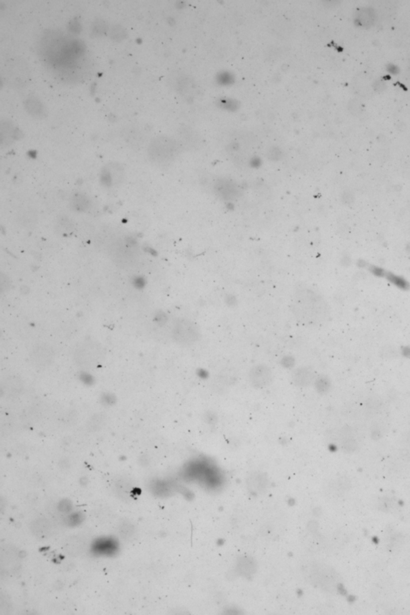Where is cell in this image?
Segmentation results:
<instances>
[{
    "label": "cell",
    "mask_w": 410,
    "mask_h": 615,
    "mask_svg": "<svg viewBox=\"0 0 410 615\" xmlns=\"http://www.w3.org/2000/svg\"><path fill=\"white\" fill-rule=\"evenodd\" d=\"M294 379L298 385H307L313 380V373L307 369H298L296 371Z\"/></svg>",
    "instance_id": "30bf717a"
},
{
    "label": "cell",
    "mask_w": 410,
    "mask_h": 615,
    "mask_svg": "<svg viewBox=\"0 0 410 615\" xmlns=\"http://www.w3.org/2000/svg\"><path fill=\"white\" fill-rule=\"evenodd\" d=\"M173 338L179 345L190 346L200 339V330L192 322L187 320H181L175 326Z\"/></svg>",
    "instance_id": "277c9868"
},
{
    "label": "cell",
    "mask_w": 410,
    "mask_h": 615,
    "mask_svg": "<svg viewBox=\"0 0 410 615\" xmlns=\"http://www.w3.org/2000/svg\"><path fill=\"white\" fill-rule=\"evenodd\" d=\"M70 205L74 210L83 213L89 209L91 203L87 196L80 193H76L72 195V197L70 199Z\"/></svg>",
    "instance_id": "ba28073f"
},
{
    "label": "cell",
    "mask_w": 410,
    "mask_h": 615,
    "mask_svg": "<svg viewBox=\"0 0 410 615\" xmlns=\"http://www.w3.org/2000/svg\"><path fill=\"white\" fill-rule=\"evenodd\" d=\"M30 69L26 60L19 56L10 58L4 63L2 78L11 88H23L31 81Z\"/></svg>",
    "instance_id": "7a4b0ae2"
},
{
    "label": "cell",
    "mask_w": 410,
    "mask_h": 615,
    "mask_svg": "<svg viewBox=\"0 0 410 615\" xmlns=\"http://www.w3.org/2000/svg\"><path fill=\"white\" fill-rule=\"evenodd\" d=\"M39 53L46 64L66 73L77 71V65L83 64V44L60 31L44 32L39 44Z\"/></svg>",
    "instance_id": "6da1fadb"
},
{
    "label": "cell",
    "mask_w": 410,
    "mask_h": 615,
    "mask_svg": "<svg viewBox=\"0 0 410 615\" xmlns=\"http://www.w3.org/2000/svg\"><path fill=\"white\" fill-rule=\"evenodd\" d=\"M0 130H1V141L2 144L6 143H12L13 141L19 139V135H20V131L18 128L15 126L14 123L9 119H5L1 120V125H0Z\"/></svg>",
    "instance_id": "8992f818"
},
{
    "label": "cell",
    "mask_w": 410,
    "mask_h": 615,
    "mask_svg": "<svg viewBox=\"0 0 410 615\" xmlns=\"http://www.w3.org/2000/svg\"><path fill=\"white\" fill-rule=\"evenodd\" d=\"M249 380L252 386L255 388H265L268 386L272 381V373L271 369L266 365H256L250 371Z\"/></svg>",
    "instance_id": "5b68a950"
},
{
    "label": "cell",
    "mask_w": 410,
    "mask_h": 615,
    "mask_svg": "<svg viewBox=\"0 0 410 615\" xmlns=\"http://www.w3.org/2000/svg\"><path fill=\"white\" fill-rule=\"evenodd\" d=\"M391 281L394 283L396 286H398L399 288H406L408 287L406 282L403 280L402 278L397 277V276H392V279L390 278Z\"/></svg>",
    "instance_id": "4fadbf2b"
},
{
    "label": "cell",
    "mask_w": 410,
    "mask_h": 615,
    "mask_svg": "<svg viewBox=\"0 0 410 615\" xmlns=\"http://www.w3.org/2000/svg\"><path fill=\"white\" fill-rule=\"evenodd\" d=\"M27 111L36 118H44L47 115V110L44 104L36 96L31 95L24 101Z\"/></svg>",
    "instance_id": "52a82bcc"
},
{
    "label": "cell",
    "mask_w": 410,
    "mask_h": 615,
    "mask_svg": "<svg viewBox=\"0 0 410 615\" xmlns=\"http://www.w3.org/2000/svg\"><path fill=\"white\" fill-rule=\"evenodd\" d=\"M111 32H112V33H115V32H116V34L111 36V38H112L113 40H117V39L123 40V34H125V32H123V29H122V28H119V27L118 26H115L112 28V29H111Z\"/></svg>",
    "instance_id": "7c38bea8"
},
{
    "label": "cell",
    "mask_w": 410,
    "mask_h": 615,
    "mask_svg": "<svg viewBox=\"0 0 410 615\" xmlns=\"http://www.w3.org/2000/svg\"><path fill=\"white\" fill-rule=\"evenodd\" d=\"M116 545L111 540H100L95 545V550L96 553L102 554H109L111 552L115 551Z\"/></svg>",
    "instance_id": "9c48e42d"
},
{
    "label": "cell",
    "mask_w": 410,
    "mask_h": 615,
    "mask_svg": "<svg viewBox=\"0 0 410 615\" xmlns=\"http://www.w3.org/2000/svg\"><path fill=\"white\" fill-rule=\"evenodd\" d=\"M134 532H135L134 527H133L132 525L130 524L128 522V523H126V524L121 526L120 532L119 533H120L121 536H123L124 538H127L132 536L134 534Z\"/></svg>",
    "instance_id": "8fae6325"
},
{
    "label": "cell",
    "mask_w": 410,
    "mask_h": 615,
    "mask_svg": "<svg viewBox=\"0 0 410 615\" xmlns=\"http://www.w3.org/2000/svg\"><path fill=\"white\" fill-rule=\"evenodd\" d=\"M177 147L173 139L166 136H157L149 143L148 155L152 163L163 165L173 159Z\"/></svg>",
    "instance_id": "3957f363"
}]
</instances>
